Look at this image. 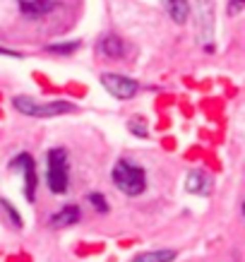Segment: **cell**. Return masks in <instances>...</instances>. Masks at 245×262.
<instances>
[{
    "mask_svg": "<svg viewBox=\"0 0 245 262\" xmlns=\"http://www.w3.org/2000/svg\"><path fill=\"white\" fill-rule=\"evenodd\" d=\"M0 205L5 207V212H8V216H10V222H12V224H15V226H17V229H19V226H22V219H19V212H17L15 207L10 205L8 200H0Z\"/></svg>",
    "mask_w": 245,
    "mask_h": 262,
    "instance_id": "cell-16",
    "label": "cell"
},
{
    "mask_svg": "<svg viewBox=\"0 0 245 262\" xmlns=\"http://www.w3.org/2000/svg\"><path fill=\"white\" fill-rule=\"evenodd\" d=\"M185 190H188L190 195L207 198V195H212V190H214V178L207 173V171L195 168V171H190L188 178H185Z\"/></svg>",
    "mask_w": 245,
    "mask_h": 262,
    "instance_id": "cell-7",
    "label": "cell"
},
{
    "mask_svg": "<svg viewBox=\"0 0 245 262\" xmlns=\"http://www.w3.org/2000/svg\"><path fill=\"white\" fill-rule=\"evenodd\" d=\"M79 48V41H60V43H51L46 46V53H53V56H70Z\"/></svg>",
    "mask_w": 245,
    "mask_h": 262,
    "instance_id": "cell-13",
    "label": "cell"
},
{
    "mask_svg": "<svg viewBox=\"0 0 245 262\" xmlns=\"http://www.w3.org/2000/svg\"><path fill=\"white\" fill-rule=\"evenodd\" d=\"M87 200H89V205L94 207L99 214H106V212H108V202H106V198H103L101 192H89Z\"/></svg>",
    "mask_w": 245,
    "mask_h": 262,
    "instance_id": "cell-15",
    "label": "cell"
},
{
    "mask_svg": "<svg viewBox=\"0 0 245 262\" xmlns=\"http://www.w3.org/2000/svg\"><path fill=\"white\" fill-rule=\"evenodd\" d=\"M19 5V12L29 19H39V17H46L48 12L56 10V0H17Z\"/></svg>",
    "mask_w": 245,
    "mask_h": 262,
    "instance_id": "cell-8",
    "label": "cell"
},
{
    "mask_svg": "<svg viewBox=\"0 0 245 262\" xmlns=\"http://www.w3.org/2000/svg\"><path fill=\"white\" fill-rule=\"evenodd\" d=\"M46 178H48V188L63 195L68 190V183H70V173H68V151L63 147H53L46 154Z\"/></svg>",
    "mask_w": 245,
    "mask_h": 262,
    "instance_id": "cell-2",
    "label": "cell"
},
{
    "mask_svg": "<svg viewBox=\"0 0 245 262\" xmlns=\"http://www.w3.org/2000/svg\"><path fill=\"white\" fill-rule=\"evenodd\" d=\"M101 84H103V89L111 96H116V99H132V96L140 92V84H137L132 77H125V75H118V72H103Z\"/></svg>",
    "mask_w": 245,
    "mask_h": 262,
    "instance_id": "cell-5",
    "label": "cell"
},
{
    "mask_svg": "<svg viewBox=\"0 0 245 262\" xmlns=\"http://www.w3.org/2000/svg\"><path fill=\"white\" fill-rule=\"evenodd\" d=\"M10 168L19 171L24 176V198L34 202V195H36V164H34V157L22 151V154H17L15 159L10 161Z\"/></svg>",
    "mask_w": 245,
    "mask_h": 262,
    "instance_id": "cell-6",
    "label": "cell"
},
{
    "mask_svg": "<svg viewBox=\"0 0 245 262\" xmlns=\"http://www.w3.org/2000/svg\"><path fill=\"white\" fill-rule=\"evenodd\" d=\"M79 216H82V212H79L77 205H65L60 212H56V214L51 216V226H53V229H65V226L77 224Z\"/></svg>",
    "mask_w": 245,
    "mask_h": 262,
    "instance_id": "cell-10",
    "label": "cell"
},
{
    "mask_svg": "<svg viewBox=\"0 0 245 262\" xmlns=\"http://www.w3.org/2000/svg\"><path fill=\"white\" fill-rule=\"evenodd\" d=\"M0 56H8V58H22L19 51H10V48H3L0 46Z\"/></svg>",
    "mask_w": 245,
    "mask_h": 262,
    "instance_id": "cell-18",
    "label": "cell"
},
{
    "mask_svg": "<svg viewBox=\"0 0 245 262\" xmlns=\"http://www.w3.org/2000/svg\"><path fill=\"white\" fill-rule=\"evenodd\" d=\"M12 106H15L19 113L32 116V118H51V116H60V113L75 111V106H72L70 101L39 103V101H34V99H29V96H15V99H12Z\"/></svg>",
    "mask_w": 245,
    "mask_h": 262,
    "instance_id": "cell-3",
    "label": "cell"
},
{
    "mask_svg": "<svg viewBox=\"0 0 245 262\" xmlns=\"http://www.w3.org/2000/svg\"><path fill=\"white\" fill-rule=\"evenodd\" d=\"M195 12H197V41L199 46L214 51V0H195Z\"/></svg>",
    "mask_w": 245,
    "mask_h": 262,
    "instance_id": "cell-4",
    "label": "cell"
},
{
    "mask_svg": "<svg viewBox=\"0 0 245 262\" xmlns=\"http://www.w3.org/2000/svg\"><path fill=\"white\" fill-rule=\"evenodd\" d=\"M243 8H245V0H229V15L231 17L240 15V12H243Z\"/></svg>",
    "mask_w": 245,
    "mask_h": 262,
    "instance_id": "cell-17",
    "label": "cell"
},
{
    "mask_svg": "<svg viewBox=\"0 0 245 262\" xmlns=\"http://www.w3.org/2000/svg\"><path fill=\"white\" fill-rule=\"evenodd\" d=\"M113 183L123 195L127 198H137L142 195L144 188H147V176H144V168L137 166L135 161L130 159H120L116 166H113Z\"/></svg>",
    "mask_w": 245,
    "mask_h": 262,
    "instance_id": "cell-1",
    "label": "cell"
},
{
    "mask_svg": "<svg viewBox=\"0 0 245 262\" xmlns=\"http://www.w3.org/2000/svg\"><path fill=\"white\" fill-rule=\"evenodd\" d=\"M175 250H149V253H140L132 262H173Z\"/></svg>",
    "mask_w": 245,
    "mask_h": 262,
    "instance_id": "cell-12",
    "label": "cell"
},
{
    "mask_svg": "<svg viewBox=\"0 0 245 262\" xmlns=\"http://www.w3.org/2000/svg\"><path fill=\"white\" fill-rule=\"evenodd\" d=\"M164 8H166L168 17L175 24H185L190 17V3L188 0H164Z\"/></svg>",
    "mask_w": 245,
    "mask_h": 262,
    "instance_id": "cell-11",
    "label": "cell"
},
{
    "mask_svg": "<svg viewBox=\"0 0 245 262\" xmlns=\"http://www.w3.org/2000/svg\"><path fill=\"white\" fill-rule=\"evenodd\" d=\"M99 53L106 58H123L125 43H123V39L116 36V34H106V36H101V41H99Z\"/></svg>",
    "mask_w": 245,
    "mask_h": 262,
    "instance_id": "cell-9",
    "label": "cell"
},
{
    "mask_svg": "<svg viewBox=\"0 0 245 262\" xmlns=\"http://www.w3.org/2000/svg\"><path fill=\"white\" fill-rule=\"evenodd\" d=\"M127 130L137 137H149V123L142 116H135V118L127 120Z\"/></svg>",
    "mask_w": 245,
    "mask_h": 262,
    "instance_id": "cell-14",
    "label": "cell"
}]
</instances>
